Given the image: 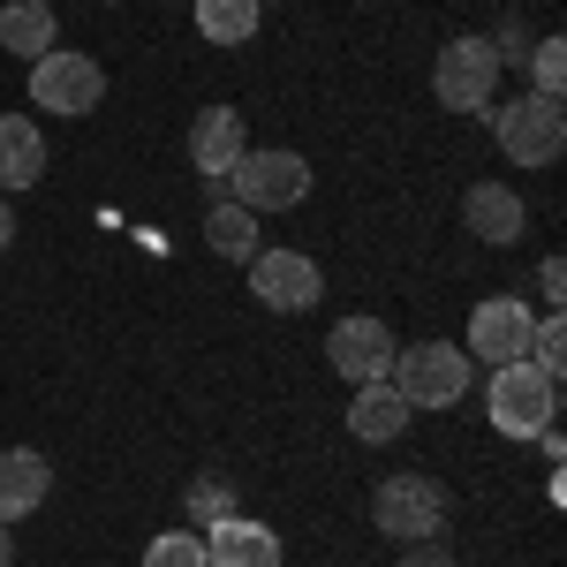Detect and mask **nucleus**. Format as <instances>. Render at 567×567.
Instances as JSON below:
<instances>
[{
	"label": "nucleus",
	"instance_id": "nucleus-22",
	"mask_svg": "<svg viewBox=\"0 0 567 567\" xmlns=\"http://www.w3.org/2000/svg\"><path fill=\"white\" fill-rule=\"evenodd\" d=\"M144 567H205V537L197 529H159L144 545Z\"/></svg>",
	"mask_w": 567,
	"mask_h": 567
},
{
	"label": "nucleus",
	"instance_id": "nucleus-21",
	"mask_svg": "<svg viewBox=\"0 0 567 567\" xmlns=\"http://www.w3.org/2000/svg\"><path fill=\"white\" fill-rule=\"evenodd\" d=\"M529 363H537L545 379H560V371H567V326H560V310H545V318L529 326Z\"/></svg>",
	"mask_w": 567,
	"mask_h": 567
},
{
	"label": "nucleus",
	"instance_id": "nucleus-27",
	"mask_svg": "<svg viewBox=\"0 0 567 567\" xmlns=\"http://www.w3.org/2000/svg\"><path fill=\"white\" fill-rule=\"evenodd\" d=\"M0 567H16V537H8V523H0Z\"/></svg>",
	"mask_w": 567,
	"mask_h": 567
},
{
	"label": "nucleus",
	"instance_id": "nucleus-13",
	"mask_svg": "<svg viewBox=\"0 0 567 567\" xmlns=\"http://www.w3.org/2000/svg\"><path fill=\"white\" fill-rule=\"evenodd\" d=\"M243 152H250V130H243L235 106H205V114L189 122V167H197L205 182H227Z\"/></svg>",
	"mask_w": 567,
	"mask_h": 567
},
{
	"label": "nucleus",
	"instance_id": "nucleus-2",
	"mask_svg": "<svg viewBox=\"0 0 567 567\" xmlns=\"http://www.w3.org/2000/svg\"><path fill=\"white\" fill-rule=\"evenodd\" d=\"M477 379V363L454 349V341H416V349H393L386 386L409 401V409H454Z\"/></svg>",
	"mask_w": 567,
	"mask_h": 567
},
{
	"label": "nucleus",
	"instance_id": "nucleus-17",
	"mask_svg": "<svg viewBox=\"0 0 567 567\" xmlns=\"http://www.w3.org/2000/svg\"><path fill=\"white\" fill-rule=\"evenodd\" d=\"M53 39H61V23H53V8H45V0H0V45H8L16 61L53 53Z\"/></svg>",
	"mask_w": 567,
	"mask_h": 567
},
{
	"label": "nucleus",
	"instance_id": "nucleus-25",
	"mask_svg": "<svg viewBox=\"0 0 567 567\" xmlns=\"http://www.w3.org/2000/svg\"><path fill=\"white\" fill-rule=\"evenodd\" d=\"M537 296L560 310V296H567V265H560V258H545V265H537Z\"/></svg>",
	"mask_w": 567,
	"mask_h": 567
},
{
	"label": "nucleus",
	"instance_id": "nucleus-10",
	"mask_svg": "<svg viewBox=\"0 0 567 567\" xmlns=\"http://www.w3.org/2000/svg\"><path fill=\"white\" fill-rule=\"evenodd\" d=\"M393 349H401V341L386 333V318H341V326L326 333V363H333L349 386H371V379H386Z\"/></svg>",
	"mask_w": 567,
	"mask_h": 567
},
{
	"label": "nucleus",
	"instance_id": "nucleus-3",
	"mask_svg": "<svg viewBox=\"0 0 567 567\" xmlns=\"http://www.w3.org/2000/svg\"><path fill=\"white\" fill-rule=\"evenodd\" d=\"M371 529L393 537V545H416V537H439L446 529V484L439 477H416V470H401L371 492Z\"/></svg>",
	"mask_w": 567,
	"mask_h": 567
},
{
	"label": "nucleus",
	"instance_id": "nucleus-18",
	"mask_svg": "<svg viewBox=\"0 0 567 567\" xmlns=\"http://www.w3.org/2000/svg\"><path fill=\"white\" fill-rule=\"evenodd\" d=\"M205 243H213L219 258H258L265 243H258V213H243V205H213V213H205Z\"/></svg>",
	"mask_w": 567,
	"mask_h": 567
},
{
	"label": "nucleus",
	"instance_id": "nucleus-11",
	"mask_svg": "<svg viewBox=\"0 0 567 567\" xmlns=\"http://www.w3.org/2000/svg\"><path fill=\"white\" fill-rule=\"evenodd\" d=\"M197 537H205V567H280V529L250 523L243 507L219 515V523H205Z\"/></svg>",
	"mask_w": 567,
	"mask_h": 567
},
{
	"label": "nucleus",
	"instance_id": "nucleus-12",
	"mask_svg": "<svg viewBox=\"0 0 567 567\" xmlns=\"http://www.w3.org/2000/svg\"><path fill=\"white\" fill-rule=\"evenodd\" d=\"M462 219H470L477 243L507 250V243H523L529 205H523V189H507V182H470V189H462Z\"/></svg>",
	"mask_w": 567,
	"mask_h": 567
},
{
	"label": "nucleus",
	"instance_id": "nucleus-28",
	"mask_svg": "<svg viewBox=\"0 0 567 567\" xmlns=\"http://www.w3.org/2000/svg\"><path fill=\"white\" fill-rule=\"evenodd\" d=\"M258 8H265V0H258Z\"/></svg>",
	"mask_w": 567,
	"mask_h": 567
},
{
	"label": "nucleus",
	"instance_id": "nucleus-7",
	"mask_svg": "<svg viewBox=\"0 0 567 567\" xmlns=\"http://www.w3.org/2000/svg\"><path fill=\"white\" fill-rule=\"evenodd\" d=\"M227 182H235V205L243 213H288V205L310 197V159L303 152H280V144L272 152H243Z\"/></svg>",
	"mask_w": 567,
	"mask_h": 567
},
{
	"label": "nucleus",
	"instance_id": "nucleus-19",
	"mask_svg": "<svg viewBox=\"0 0 567 567\" xmlns=\"http://www.w3.org/2000/svg\"><path fill=\"white\" fill-rule=\"evenodd\" d=\"M197 31L213 45H250L258 39V0H197Z\"/></svg>",
	"mask_w": 567,
	"mask_h": 567
},
{
	"label": "nucleus",
	"instance_id": "nucleus-9",
	"mask_svg": "<svg viewBox=\"0 0 567 567\" xmlns=\"http://www.w3.org/2000/svg\"><path fill=\"white\" fill-rule=\"evenodd\" d=\"M250 296H258L265 310H310L326 296V272H318V258H303V250H258V258H250Z\"/></svg>",
	"mask_w": 567,
	"mask_h": 567
},
{
	"label": "nucleus",
	"instance_id": "nucleus-5",
	"mask_svg": "<svg viewBox=\"0 0 567 567\" xmlns=\"http://www.w3.org/2000/svg\"><path fill=\"white\" fill-rule=\"evenodd\" d=\"M492 91H499V53H492V39L462 31V39L439 45V61H432V99H439V106H454V114H484Z\"/></svg>",
	"mask_w": 567,
	"mask_h": 567
},
{
	"label": "nucleus",
	"instance_id": "nucleus-16",
	"mask_svg": "<svg viewBox=\"0 0 567 567\" xmlns=\"http://www.w3.org/2000/svg\"><path fill=\"white\" fill-rule=\"evenodd\" d=\"M45 175V136L31 114H0V189H31Z\"/></svg>",
	"mask_w": 567,
	"mask_h": 567
},
{
	"label": "nucleus",
	"instance_id": "nucleus-14",
	"mask_svg": "<svg viewBox=\"0 0 567 567\" xmlns=\"http://www.w3.org/2000/svg\"><path fill=\"white\" fill-rule=\"evenodd\" d=\"M45 492H53V462H45L39 446H8V454H0V523L39 515Z\"/></svg>",
	"mask_w": 567,
	"mask_h": 567
},
{
	"label": "nucleus",
	"instance_id": "nucleus-15",
	"mask_svg": "<svg viewBox=\"0 0 567 567\" xmlns=\"http://www.w3.org/2000/svg\"><path fill=\"white\" fill-rule=\"evenodd\" d=\"M409 401L386 386V379H371V386H355V401H349V432L363 439V446H386V439H401L409 432Z\"/></svg>",
	"mask_w": 567,
	"mask_h": 567
},
{
	"label": "nucleus",
	"instance_id": "nucleus-24",
	"mask_svg": "<svg viewBox=\"0 0 567 567\" xmlns=\"http://www.w3.org/2000/svg\"><path fill=\"white\" fill-rule=\"evenodd\" d=\"M393 567H462V560H454L439 537H416V545H401V560H393Z\"/></svg>",
	"mask_w": 567,
	"mask_h": 567
},
{
	"label": "nucleus",
	"instance_id": "nucleus-6",
	"mask_svg": "<svg viewBox=\"0 0 567 567\" xmlns=\"http://www.w3.org/2000/svg\"><path fill=\"white\" fill-rule=\"evenodd\" d=\"M99 99H106V69L91 61V53H76V45H53V53H39L31 61V106H45V114H99Z\"/></svg>",
	"mask_w": 567,
	"mask_h": 567
},
{
	"label": "nucleus",
	"instance_id": "nucleus-8",
	"mask_svg": "<svg viewBox=\"0 0 567 567\" xmlns=\"http://www.w3.org/2000/svg\"><path fill=\"white\" fill-rule=\"evenodd\" d=\"M529 326H537V310L523 303V296H484L477 310H470V363H484V371H499V363H523L529 355Z\"/></svg>",
	"mask_w": 567,
	"mask_h": 567
},
{
	"label": "nucleus",
	"instance_id": "nucleus-4",
	"mask_svg": "<svg viewBox=\"0 0 567 567\" xmlns=\"http://www.w3.org/2000/svg\"><path fill=\"white\" fill-rule=\"evenodd\" d=\"M492 136H499V152H507L515 167H553L567 152V106L545 99V91H523L515 106L492 114Z\"/></svg>",
	"mask_w": 567,
	"mask_h": 567
},
{
	"label": "nucleus",
	"instance_id": "nucleus-23",
	"mask_svg": "<svg viewBox=\"0 0 567 567\" xmlns=\"http://www.w3.org/2000/svg\"><path fill=\"white\" fill-rule=\"evenodd\" d=\"M529 84L545 91V99H560V84H567V53H560V39H537V45H529Z\"/></svg>",
	"mask_w": 567,
	"mask_h": 567
},
{
	"label": "nucleus",
	"instance_id": "nucleus-20",
	"mask_svg": "<svg viewBox=\"0 0 567 567\" xmlns=\"http://www.w3.org/2000/svg\"><path fill=\"white\" fill-rule=\"evenodd\" d=\"M182 515H189V529L219 523V515H235V484L227 477H189V492H182Z\"/></svg>",
	"mask_w": 567,
	"mask_h": 567
},
{
	"label": "nucleus",
	"instance_id": "nucleus-1",
	"mask_svg": "<svg viewBox=\"0 0 567 567\" xmlns=\"http://www.w3.org/2000/svg\"><path fill=\"white\" fill-rule=\"evenodd\" d=\"M484 416H492V432L507 439H545L560 424V379H545L537 363H499L492 379H484Z\"/></svg>",
	"mask_w": 567,
	"mask_h": 567
},
{
	"label": "nucleus",
	"instance_id": "nucleus-26",
	"mask_svg": "<svg viewBox=\"0 0 567 567\" xmlns=\"http://www.w3.org/2000/svg\"><path fill=\"white\" fill-rule=\"evenodd\" d=\"M16 243V213H8V197H0V250Z\"/></svg>",
	"mask_w": 567,
	"mask_h": 567
}]
</instances>
